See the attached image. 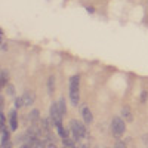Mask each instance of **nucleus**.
Returning a JSON list of instances; mask_svg holds the SVG:
<instances>
[{
  "label": "nucleus",
  "instance_id": "17",
  "mask_svg": "<svg viewBox=\"0 0 148 148\" xmlns=\"http://www.w3.org/2000/svg\"><path fill=\"white\" fill-rule=\"evenodd\" d=\"M12 147V142L8 141V142H2V148H10Z\"/></svg>",
  "mask_w": 148,
  "mask_h": 148
},
{
  "label": "nucleus",
  "instance_id": "18",
  "mask_svg": "<svg viewBox=\"0 0 148 148\" xmlns=\"http://www.w3.org/2000/svg\"><path fill=\"white\" fill-rule=\"evenodd\" d=\"M0 108H2V110L5 108V96H3V95L0 96Z\"/></svg>",
  "mask_w": 148,
  "mask_h": 148
},
{
  "label": "nucleus",
  "instance_id": "6",
  "mask_svg": "<svg viewBox=\"0 0 148 148\" xmlns=\"http://www.w3.org/2000/svg\"><path fill=\"white\" fill-rule=\"evenodd\" d=\"M22 99H24V107H30L34 104V99H36V95L33 90H27L22 93Z\"/></svg>",
  "mask_w": 148,
  "mask_h": 148
},
{
  "label": "nucleus",
  "instance_id": "11",
  "mask_svg": "<svg viewBox=\"0 0 148 148\" xmlns=\"http://www.w3.org/2000/svg\"><path fill=\"white\" fill-rule=\"evenodd\" d=\"M56 102H58V108H59V111H61V114L65 116V113H67V104H65V99H64V98H59Z\"/></svg>",
  "mask_w": 148,
  "mask_h": 148
},
{
  "label": "nucleus",
  "instance_id": "4",
  "mask_svg": "<svg viewBox=\"0 0 148 148\" xmlns=\"http://www.w3.org/2000/svg\"><path fill=\"white\" fill-rule=\"evenodd\" d=\"M82 117H83V121L86 123V125H92V121H93V114H92V111L89 110L88 105L82 107Z\"/></svg>",
  "mask_w": 148,
  "mask_h": 148
},
{
  "label": "nucleus",
  "instance_id": "3",
  "mask_svg": "<svg viewBox=\"0 0 148 148\" xmlns=\"http://www.w3.org/2000/svg\"><path fill=\"white\" fill-rule=\"evenodd\" d=\"M111 132L116 138H121V135L126 132V120L121 117H113L111 120Z\"/></svg>",
  "mask_w": 148,
  "mask_h": 148
},
{
  "label": "nucleus",
  "instance_id": "16",
  "mask_svg": "<svg viewBox=\"0 0 148 148\" xmlns=\"http://www.w3.org/2000/svg\"><path fill=\"white\" fill-rule=\"evenodd\" d=\"M147 96H148L147 90H142V93H141V102H145L147 101Z\"/></svg>",
  "mask_w": 148,
  "mask_h": 148
},
{
  "label": "nucleus",
  "instance_id": "14",
  "mask_svg": "<svg viewBox=\"0 0 148 148\" xmlns=\"http://www.w3.org/2000/svg\"><path fill=\"white\" fill-rule=\"evenodd\" d=\"M5 89H6V92H8V95H9V96H15V88H14L12 84H8Z\"/></svg>",
  "mask_w": 148,
  "mask_h": 148
},
{
  "label": "nucleus",
  "instance_id": "20",
  "mask_svg": "<svg viewBox=\"0 0 148 148\" xmlns=\"http://www.w3.org/2000/svg\"><path fill=\"white\" fill-rule=\"evenodd\" d=\"M116 147H126V144H125V142H120V141H119V142H116Z\"/></svg>",
  "mask_w": 148,
  "mask_h": 148
},
{
  "label": "nucleus",
  "instance_id": "9",
  "mask_svg": "<svg viewBox=\"0 0 148 148\" xmlns=\"http://www.w3.org/2000/svg\"><path fill=\"white\" fill-rule=\"evenodd\" d=\"M46 88H47V93H49V95L53 93V90H55V76H49V77H47Z\"/></svg>",
  "mask_w": 148,
  "mask_h": 148
},
{
  "label": "nucleus",
  "instance_id": "2",
  "mask_svg": "<svg viewBox=\"0 0 148 148\" xmlns=\"http://www.w3.org/2000/svg\"><path fill=\"white\" fill-rule=\"evenodd\" d=\"M86 123L83 121H79V120H76V119H73V120H70V130H71V136L77 141V144H79V141L80 139H84V138H88V130H86Z\"/></svg>",
  "mask_w": 148,
  "mask_h": 148
},
{
  "label": "nucleus",
  "instance_id": "15",
  "mask_svg": "<svg viewBox=\"0 0 148 148\" xmlns=\"http://www.w3.org/2000/svg\"><path fill=\"white\" fill-rule=\"evenodd\" d=\"M3 126H6V117H5V113L2 110V113H0V127H3Z\"/></svg>",
  "mask_w": 148,
  "mask_h": 148
},
{
  "label": "nucleus",
  "instance_id": "19",
  "mask_svg": "<svg viewBox=\"0 0 148 148\" xmlns=\"http://www.w3.org/2000/svg\"><path fill=\"white\" fill-rule=\"evenodd\" d=\"M6 51H8V45H6V43H5V40H2V52H3V53H5V52H6Z\"/></svg>",
  "mask_w": 148,
  "mask_h": 148
},
{
  "label": "nucleus",
  "instance_id": "5",
  "mask_svg": "<svg viewBox=\"0 0 148 148\" xmlns=\"http://www.w3.org/2000/svg\"><path fill=\"white\" fill-rule=\"evenodd\" d=\"M9 126H10V130H16L18 129V113H16V108H14L9 113Z\"/></svg>",
  "mask_w": 148,
  "mask_h": 148
},
{
  "label": "nucleus",
  "instance_id": "13",
  "mask_svg": "<svg viewBox=\"0 0 148 148\" xmlns=\"http://www.w3.org/2000/svg\"><path fill=\"white\" fill-rule=\"evenodd\" d=\"M14 107L16 110H19L21 107H24V99H22V96H16L15 99H14Z\"/></svg>",
  "mask_w": 148,
  "mask_h": 148
},
{
  "label": "nucleus",
  "instance_id": "1",
  "mask_svg": "<svg viewBox=\"0 0 148 148\" xmlns=\"http://www.w3.org/2000/svg\"><path fill=\"white\" fill-rule=\"evenodd\" d=\"M68 96L71 104L76 107L80 102V76L79 74H74L70 77V83H68Z\"/></svg>",
  "mask_w": 148,
  "mask_h": 148
},
{
  "label": "nucleus",
  "instance_id": "7",
  "mask_svg": "<svg viewBox=\"0 0 148 148\" xmlns=\"http://www.w3.org/2000/svg\"><path fill=\"white\" fill-rule=\"evenodd\" d=\"M8 79H9V73L6 70H2V73H0V88L5 89L8 86Z\"/></svg>",
  "mask_w": 148,
  "mask_h": 148
},
{
  "label": "nucleus",
  "instance_id": "8",
  "mask_svg": "<svg viewBox=\"0 0 148 148\" xmlns=\"http://www.w3.org/2000/svg\"><path fill=\"white\" fill-rule=\"evenodd\" d=\"M28 120L31 125H34V123L37 121H40V113H39V110H31V113L28 114Z\"/></svg>",
  "mask_w": 148,
  "mask_h": 148
},
{
  "label": "nucleus",
  "instance_id": "12",
  "mask_svg": "<svg viewBox=\"0 0 148 148\" xmlns=\"http://www.w3.org/2000/svg\"><path fill=\"white\" fill-rule=\"evenodd\" d=\"M0 130H2V142H8V141H10V132L6 129V126L0 127Z\"/></svg>",
  "mask_w": 148,
  "mask_h": 148
},
{
  "label": "nucleus",
  "instance_id": "21",
  "mask_svg": "<svg viewBox=\"0 0 148 148\" xmlns=\"http://www.w3.org/2000/svg\"><path fill=\"white\" fill-rule=\"evenodd\" d=\"M86 10H88L89 14H93V8H89V6H86Z\"/></svg>",
  "mask_w": 148,
  "mask_h": 148
},
{
  "label": "nucleus",
  "instance_id": "10",
  "mask_svg": "<svg viewBox=\"0 0 148 148\" xmlns=\"http://www.w3.org/2000/svg\"><path fill=\"white\" fill-rule=\"evenodd\" d=\"M121 116L125 117L126 121H132V120H133V116H132V113H130V108H129V107H123V108H121Z\"/></svg>",
  "mask_w": 148,
  "mask_h": 148
}]
</instances>
